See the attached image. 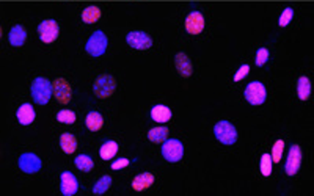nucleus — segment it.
<instances>
[{"mask_svg": "<svg viewBox=\"0 0 314 196\" xmlns=\"http://www.w3.org/2000/svg\"><path fill=\"white\" fill-rule=\"evenodd\" d=\"M30 91H32V97L36 104L46 105L50 101L52 94H54V84H50V82L44 77H36L32 82Z\"/></svg>", "mask_w": 314, "mask_h": 196, "instance_id": "obj_1", "label": "nucleus"}, {"mask_svg": "<svg viewBox=\"0 0 314 196\" xmlns=\"http://www.w3.org/2000/svg\"><path fill=\"white\" fill-rule=\"evenodd\" d=\"M115 88H116V80L113 75H110V74L99 75L93 84L94 96L99 97V99H107V97H110L113 94Z\"/></svg>", "mask_w": 314, "mask_h": 196, "instance_id": "obj_2", "label": "nucleus"}, {"mask_svg": "<svg viewBox=\"0 0 314 196\" xmlns=\"http://www.w3.org/2000/svg\"><path fill=\"white\" fill-rule=\"evenodd\" d=\"M107 46H109V40H107L106 33H104L102 30H98V32H94L91 36H90L85 49L91 57H101V55H104V52L107 50Z\"/></svg>", "mask_w": 314, "mask_h": 196, "instance_id": "obj_3", "label": "nucleus"}, {"mask_svg": "<svg viewBox=\"0 0 314 196\" xmlns=\"http://www.w3.org/2000/svg\"><path fill=\"white\" fill-rule=\"evenodd\" d=\"M215 138L223 145H234L237 141V131L229 121H219L214 126Z\"/></svg>", "mask_w": 314, "mask_h": 196, "instance_id": "obj_4", "label": "nucleus"}, {"mask_svg": "<svg viewBox=\"0 0 314 196\" xmlns=\"http://www.w3.org/2000/svg\"><path fill=\"white\" fill-rule=\"evenodd\" d=\"M162 155L163 159L170 163H176L182 159L184 155V146L182 143L176 140V138H171V140H165L162 145Z\"/></svg>", "mask_w": 314, "mask_h": 196, "instance_id": "obj_5", "label": "nucleus"}, {"mask_svg": "<svg viewBox=\"0 0 314 196\" xmlns=\"http://www.w3.org/2000/svg\"><path fill=\"white\" fill-rule=\"evenodd\" d=\"M244 96L251 105H261V104H264L266 97H267L266 87L261 84V82H251V84L247 85Z\"/></svg>", "mask_w": 314, "mask_h": 196, "instance_id": "obj_6", "label": "nucleus"}, {"mask_svg": "<svg viewBox=\"0 0 314 196\" xmlns=\"http://www.w3.org/2000/svg\"><path fill=\"white\" fill-rule=\"evenodd\" d=\"M38 33H40V40L44 44L54 43L60 35V27L57 24V21H54V19L43 21L38 25Z\"/></svg>", "mask_w": 314, "mask_h": 196, "instance_id": "obj_7", "label": "nucleus"}, {"mask_svg": "<svg viewBox=\"0 0 314 196\" xmlns=\"http://www.w3.org/2000/svg\"><path fill=\"white\" fill-rule=\"evenodd\" d=\"M302 165V149L298 145H292L289 148L288 152V160L285 165V171L288 176H295Z\"/></svg>", "mask_w": 314, "mask_h": 196, "instance_id": "obj_8", "label": "nucleus"}, {"mask_svg": "<svg viewBox=\"0 0 314 196\" xmlns=\"http://www.w3.org/2000/svg\"><path fill=\"white\" fill-rule=\"evenodd\" d=\"M126 43L129 44L132 49L137 50H146L153 46V40L151 36L145 32H131L126 36Z\"/></svg>", "mask_w": 314, "mask_h": 196, "instance_id": "obj_9", "label": "nucleus"}, {"mask_svg": "<svg viewBox=\"0 0 314 196\" xmlns=\"http://www.w3.org/2000/svg\"><path fill=\"white\" fill-rule=\"evenodd\" d=\"M19 168L27 173V174H35V173H38L41 170V159L36 154H32V152H25L19 157Z\"/></svg>", "mask_w": 314, "mask_h": 196, "instance_id": "obj_10", "label": "nucleus"}, {"mask_svg": "<svg viewBox=\"0 0 314 196\" xmlns=\"http://www.w3.org/2000/svg\"><path fill=\"white\" fill-rule=\"evenodd\" d=\"M54 96L60 104H68L72 97V89L68 80L63 77H58L54 80Z\"/></svg>", "mask_w": 314, "mask_h": 196, "instance_id": "obj_11", "label": "nucleus"}, {"mask_svg": "<svg viewBox=\"0 0 314 196\" xmlns=\"http://www.w3.org/2000/svg\"><path fill=\"white\" fill-rule=\"evenodd\" d=\"M204 28V16L200 11H192L185 18V30L190 35H200Z\"/></svg>", "mask_w": 314, "mask_h": 196, "instance_id": "obj_12", "label": "nucleus"}, {"mask_svg": "<svg viewBox=\"0 0 314 196\" xmlns=\"http://www.w3.org/2000/svg\"><path fill=\"white\" fill-rule=\"evenodd\" d=\"M60 182H62V184H60V190H62V193L65 196H72L74 193L79 190L77 179L69 171L62 173V176H60Z\"/></svg>", "mask_w": 314, "mask_h": 196, "instance_id": "obj_13", "label": "nucleus"}, {"mask_svg": "<svg viewBox=\"0 0 314 196\" xmlns=\"http://www.w3.org/2000/svg\"><path fill=\"white\" fill-rule=\"evenodd\" d=\"M175 66H176V71L179 72V75L182 77H190L192 72H193V66L190 58L187 57L184 52H179L175 57Z\"/></svg>", "mask_w": 314, "mask_h": 196, "instance_id": "obj_14", "label": "nucleus"}, {"mask_svg": "<svg viewBox=\"0 0 314 196\" xmlns=\"http://www.w3.org/2000/svg\"><path fill=\"white\" fill-rule=\"evenodd\" d=\"M16 116H18V121L19 124L22 126H28V124H32L35 121V110L33 107L30 104H22L21 107L18 109L16 111Z\"/></svg>", "mask_w": 314, "mask_h": 196, "instance_id": "obj_15", "label": "nucleus"}, {"mask_svg": "<svg viewBox=\"0 0 314 196\" xmlns=\"http://www.w3.org/2000/svg\"><path fill=\"white\" fill-rule=\"evenodd\" d=\"M25 40H27V32H25V28L22 27V25H14V27L10 30V33H8V41H10L11 46H14V47L24 46Z\"/></svg>", "mask_w": 314, "mask_h": 196, "instance_id": "obj_16", "label": "nucleus"}, {"mask_svg": "<svg viewBox=\"0 0 314 196\" xmlns=\"http://www.w3.org/2000/svg\"><path fill=\"white\" fill-rule=\"evenodd\" d=\"M154 184V176L151 173H141V174L135 176L132 180V188L135 192H143Z\"/></svg>", "mask_w": 314, "mask_h": 196, "instance_id": "obj_17", "label": "nucleus"}, {"mask_svg": "<svg viewBox=\"0 0 314 196\" xmlns=\"http://www.w3.org/2000/svg\"><path fill=\"white\" fill-rule=\"evenodd\" d=\"M171 116H173V113L167 105H154L151 109V118L156 123H168Z\"/></svg>", "mask_w": 314, "mask_h": 196, "instance_id": "obj_18", "label": "nucleus"}, {"mask_svg": "<svg viewBox=\"0 0 314 196\" xmlns=\"http://www.w3.org/2000/svg\"><path fill=\"white\" fill-rule=\"evenodd\" d=\"M85 124L91 132H98L104 124V118L99 111H90L85 118Z\"/></svg>", "mask_w": 314, "mask_h": 196, "instance_id": "obj_19", "label": "nucleus"}, {"mask_svg": "<svg viewBox=\"0 0 314 196\" xmlns=\"http://www.w3.org/2000/svg\"><path fill=\"white\" fill-rule=\"evenodd\" d=\"M297 94H298V99L306 101L310 99L311 96V82L306 75H302L300 79L297 82Z\"/></svg>", "mask_w": 314, "mask_h": 196, "instance_id": "obj_20", "label": "nucleus"}, {"mask_svg": "<svg viewBox=\"0 0 314 196\" xmlns=\"http://www.w3.org/2000/svg\"><path fill=\"white\" fill-rule=\"evenodd\" d=\"M116 152H118V143L113 141V140L106 141V143H104V145L101 146V149H99V155H101L102 160H110V159H113V157L116 155Z\"/></svg>", "mask_w": 314, "mask_h": 196, "instance_id": "obj_21", "label": "nucleus"}, {"mask_svg": "<svg viewBox=\"0 0 314 196\" xmlns=\"http://www.w3.org/2000/svg\"><path fill=\"white\" fill-rule=\"evenodd\" d=\"M60 146L66 154H72L77 149V140L72 133H63L60 137Z\"/></svg>", "mask_w": 314, "mask_h": 196, "instance_id": "obj_22", "label": "nucleus"}, {"mask_svg": "<svg viewBox=\"0 0 314 196\" xmlns=\"http://www.w3.org/2000/svg\"><path fill=\"white\" fill-rule=\"evenodd\" d=\"M101 18V10L98 6H87V8L82 11V21L85 22V24H94V22H98Z\"/></svg>", "mask_w": 314, "mask_h": 196, "instance_id": "obj_23", "label": "nucleus"}, {"mask_svg": "<svg viewBox=\"0 0 314 196\" xmlns=\"http://www.w3.org/2000/svg\"><path fill=\"white\" fill-rule=\"evenodd\" d=\"M168 137V129L165 126H162V127H154V129H151L148 132V138L151 140L153 143H162V141H165Z\"/></svg>", "mask_w": 314, "mask_h": 196, "instance_id": "obj_24", "label": "nucleus"}, {"mask_svg": "<svg viewBox=\"0 0 314 196\" xmlns=\"http://www.w3.org/2000/svg\"><path fill=\"white\" fill-rule=\"evenodd\" d=\"M93 159L90 155L87 154H80L76 157V167L80 170V171H84V173H88V171H91L93 170Z\"/></svg>", "mask_w": 314, "mask_h": 196, "instance_id": "obj_25", "label": "nucleus"}, {"mask_svg": "<svg viewBox=\"0 0 314 196\" xmlns=\"http://www.w3.org/2000/svg\"><path fill=\"white\" fill-rule=\"evenodd\" d=\"M272 165H273V160H272L270 154H263V155H261L259 170H261V173H263V176L269 177L272 174Z\"/></svg>", "mask_w": 314, "mask_h": 196, "instance_id": "obj_26", "label": "nucleus"}, {"mask_svg": "<svg viewBox=\"0 0 314 196\" xmlns=\"http://www.w3.org/2000/svg\"><path fill=\"white\" fill-rule=\"evenodd\" d=\"M112 185V177L110 176H102L98 182L93 185V193L94 195H102L106 193Z\"/></svg>", "mask_w": 314, "mask_h": 196, "instance_id": "obj_27", "label": "nucleus"}, {"mask_svg": "<svg viewBox=\"0 0 314 196\" xmlns=\"http://www.w3.org/2000/svg\"><path fill=\"white\" fill-rule=\"evenodd\" d=\"M57 121L63 124H74L76 123V113L71 110H60L57 113Z\"/></svg>", "mask_w": 314, "mask_h": 196, "instance_id": "obj_28", "label": "nucleus"}, {"mask_svg": "<svg viewBox=\"0 0 314 196\" xmlns=\"http://www.w3.org/2000/svg\"><path fill=\"white\" fill-rule=\"evenodd\" d=\"M292 18H294V10L291 8V6H288V8H285V10H283V13H281V16L278 19V25L280 27L289 25L291 21H292Z\"/></svg>", "mask_w": 314, "mask_h": 196, "instance_id": "obj_29", "label": "nucleus"}, {"mask_svg": "<svg viewBox=\"0 0 314 196\" xmlns=\"http://www.w3.org/2000/svg\"><path fill=\"white\" fill-rule=\"evenodd\" d=\"M283 151H285V141H283V140H276L273 148H272V160L273 162H280L281 160Z\"/></svg>", "mask_w": 314, "mask_h": 196, "instance_id": "obj_30", "label": "nucleus"}, {"mask_svg": "<svg viewBox=\"0 0 314 196\" xmlns=\"http://www.w3.org/2000/svg\"><path fill=\"white\" fill-rule=\"evenodd\" d=\"M267 60H269V50L266 47H261L258 49L256 52V58H255V62L258 66H264L267 63Z\"/></svg>", "mask_w": 314, "mask_h": 196, "instance_id": "obj_31", "label": "nucleus"}, {"mask_svg": "<svg viewBox=\"0 0 314 196\" xmlns=\"http://www.w3.org/2000/svg\"><path fill=\"white\" fill-rule=\"evenodd\" d=\"M250 72V66L248 65H242L241 67L237 69V72L234 74V82H241L244 77H247Z\"/></svg>", "mask_w": 314, "mask_h": 196, "instance_id": "obj_32", "label": "nucleus"}, {"mask_svg": "<svg viewBox=\"0 0 314 196\" xmlns=\"http://www.w3.org/2000/svg\"><path fill=\"white\" fill-rule=\"evenodd\" d=\"M129 165V160L128 159H118L112 163V170H123Z\"/></svg>", "mask_w": 314, "mask_h": 196, "instance_id": "obj_33", "label": "nucleus"}]
</instances>
